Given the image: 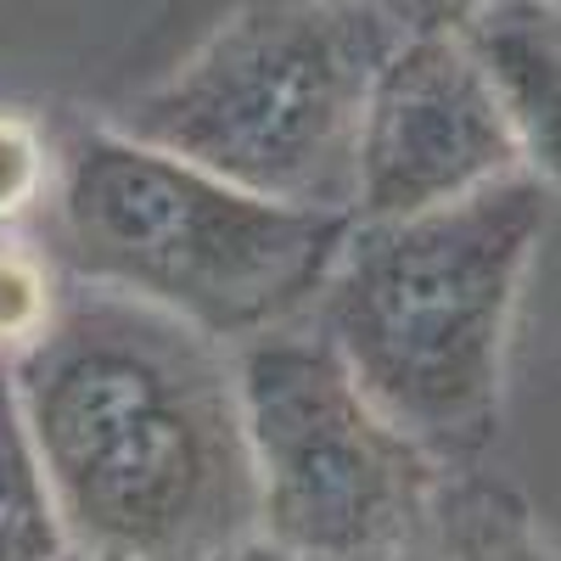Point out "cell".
Wrapping results in <instances>:
<instances>
[{"label":"cell","mask_w":561,"mask_h":561,"mask_svg":"<svg viewBox=\"0 0 561 561\" xmlns=\"http://www.w3.org/2000/svg\"><path fill=\"white\" fill-rule=\"evenodd\" d=\"M45 192H51V152H45V135L18 113H0V225L23 219Z\"/></svg>","instance_id":"11"},{"label":"cell","mask_w":561,"mask_h":561,"mask_svg":"<svg viewBox=\"0 0 561 561\" xmlns=\"http://www.w3.org/2000/svg\"><path fill=\"white\" fill-rule=\"evenodd\" d=\"M259 534L293 561H404L444 494V466L370 404L320 325H280L237 354Z\"/></svg>","instance_id":"5"},{"label":"cell","mask_w":561,"mask_h":561,"mask_svg":"<svg viewBox=\"0 0 561 561\" xmlns=\"http://www.w3.org/2000/svg\"><path fill=\"white\" fill-rule=\"evenodd\" d=\"M483 7H500V0H382V12L393 18L399 34H455Z\"/></svg>","instance_id":"12"},{"label":"cell","mask_w":561,"mask_h":561,"mask_svg":"<svg viewBox=\"0 0 561 561\" xmlns=\"http://www.w3.org/2000/svg\"><path fill=\"white\" fill-rule=\"evenodd\" d=\"M455 34L483 68L523 169L561 192V0H500Z\"/></svg>","instance_id":"7"},{"label":"cell","mask_w":561,"mask_h":561,"mask_svg":"<svg viewBox=\"0 0 561 561\" xmlns=\"http://www.w3.org/2000/svg\"><path fill=\"white\" fill-rule=\"evenodd\" d=\"M523 169L511 124L460 34H399L359 129L354 219H410Z\"/></svg>","instance_id":"6"},{"label":"cell","mask_w":561,"mask_h":561,"mask_svg":"<svg viewBox=\"0 0 561 561\" xmlns=\"http://www.w3.org/2000/svg\"><path fill=\"white\" fill-rule=\"evenodd\" d=\"M354 214L253 197L124 129L62 152L57 253L79 287L185 320L214 343H253L320 304Z\"/></svg>","instance_id":"3"},{"label":"cell","mask_w":561,"mask_h":561,"mask_svg":"<svg viewBox=\"0 0 561 561\" xmlns=\"http://www.w3.org/2000/svg\"><path fill=\"white\" fill-rule=\"evenodd\" d=\"M203 561H293V556H287V550H275L264 534H253V539L225 545V550H214V556H203Z\"/></svg>","instance_id":"13"},{"label":"cell","mask_w":561,"mask_h":561,"mask_svg":"<svg viewBox=\"0 0 561 561\" xmlns=\"http://www.w3.org/2000/svg\"><path fill=\"white\" fill-rule=\"evenodd\" d=\"M545 225L550 192L517 169L410 219H354L320 287V337L438 466L500 433L505 337Z\"/></svg>","instance_id":"2"},{"label":"cell","mask_w":561,"mask_h":561,"mask_svg":"<svg viewBox=\"0 0 561 561\" xmlns=\"http://www.w3.org/2000/svg\"><path fill=\"white\" fill-rule=\"evenodd\" d=\"M404 561H561V556L539 539L528 505L511 489L460 478L444 483L433 517L421 523Z\"/></svg>","instance_id":"8"},{"label":"cell","mask_w":561,"mask_h":561,"mask_svg":"<svg viewBox=\"0 0 561 561\" xmlns=\"http://www.w3.org/2000/svg\"><path fill=\"white\" fill-rule=\"evenodd\" d=\"M393 45L382 0H237L124 135L253 197L354 214L365 102Z\"/></svg>","instance_id":"4"},{"label":"cell","mask_w":561,"mask_h":561,"mask_svg":"<svg viewBox=\"0 0 561 561\" xmlns=\"http://www.w3.org/2000/svg\"><path fill=\"white\" fill-rule=\"evenodd\" d=\"M68 550L51 478L28 438L12 370L0 365V561H62Z\"/></svg>","instance_id":"9"},{"label":"cell","mask_w":561,"mask_h":561,"mask_svg":"<svg viewBox=\"0 0 561 561\" xmlns=\"http://www.w3.org/2000/svg\"><path fill=\"white\" fill-rule=\"evenodd\" d=\"M62 561H107V556H90V550H68Z\"/></svg>","instance_id":"14"},{"label":"cell","mask_w":561,"mask_h":561,"mask_svg":"<svg viewBox=\"0 0 561 561\" xmlns=\"http://www.w3.org/2000/svg\"><path fill=\"white\" fill-rule=\"evenodd\" d=\"M7 370L73 550L203 561L259 534L237 359L214 337L73 280Z\"/></svg>","instance_id":"1"},{"label":"cell","mask_w":561,"mask_h":561,"mask_svg":"<svg viewBox=\"0 0 561 561\" xmlns=\"http://www.w3.org/2000/svg\"><path fill=\"white\" fill-rule=\"evenodd\" d=\"M68 287L57 280L51 259L34 253L28 242L0 237V365H18L62 309Z\"/></svg>","instance_id":"10"}]
</instances>
